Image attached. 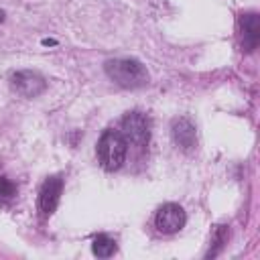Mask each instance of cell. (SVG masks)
<instances>
[{
	"label": "cell",
	"instance_id": "6da1fadb",
	"mask_svg": "<svg viewBox=\"0 0 260 260\" xmlns=\"http://www.w3.org/2000/svg\"><path fill=\"white\" fill-rule=\"evenodd\" d=\"M106 73L108 77L118 83L120 87H142L148 83V71L146 67L136 59H112L106 61Z\"/></svg>",
	"mask_w": 260,
	"mask_h": 260
},
{
	"label": "cell",
	"instance_id": "7a4b0ae2",
	"mask_svg": "<svg viewBox=\"0 0 260 260\" xmlns=\"http://www.w3.org/2000/svg\"><path fill=\"white\" fill-rule=\"evenodd\" d=\"M98 160L106 171H118L126 160L128 144L118 130H106L98 140Z\"/></svg>",
	"mask_w": 260,
	"mask_h": 260
},
{
	"label": "cell",
	"instance_id": "3957f363",
	"mask_svg": "<svg viewBox=\"0 0 260 260\" xmlns=\"http://www.w3.org/2000/svg\"><path fill=\"white\" fill-rule=\"evenodd\" d=\"M120 134L124 136L126 144L136 150H144L150 138V122L142 112H130L122 118Z\"/></svg>",
	"mask_w": 260,
	"mask_h": 260
},
{
	"label": "cell",
	"instance_id": "277c9868",
	"mask_svg": "<svg viewBox=\"0 0 260 260\" xmlns=\"http://www.w3.org/2000/svg\"><path fill=\"white\" fill-rule=\"evenodd\" d=\"M185 221H187L185 211L177 203H165L156 211V215H154V225L162 234H175V232H179L185 225Z\"/></svg>",
	"mask_w": 260,
	"mask_h": 260
},
{
	"label": "cell",
	"instance_id": "5b68a950",
	"mask_svg": "<svg viewBox=\"0 0 260 260\" xmlns=\"http://www.w3.org/2000/svg\"><path fill=\"white\" fill-rule=\"evenodd\" d=\"M10 85L22 98H37L47 87L45 79L39 73H35V71H16V73H12Z\"/></svg>",
	"mask_w": 260,
	"mask_h": 260
},
{
	"label": "cell",
	"instance_id": "8992f818",
	"mask_svg": "<svg viewBox=\"0 0 260 260\" xmlns=\"http://www.w3.org/2000/svg\"><path fill=\"white\" fill-rule=\"evenodd\" d=\"M61 189H63V181L59 177H49L39 193V211L43 215H51L57 205H59V197H61Z\"/></svg>",
	"mask_w": 260,
	"mask_h": 260
},
{
	"label": "cell",
	"instance_id": "52a82bcc",
	"mask_svg": "<svg viewBox=\"0 0 260 260\" xmlns=\"http://www.w3.org/2000/svg\"><path fill=\"white\" fill-rule=\"evenodd\" d=\"M240 35H242V47L244 51H254L260 43V20L256 12H248L240 18Z\"/></svg>",
	"mask_w": 260,
	"mask_h": 260
},
{
	"label": "cell",
	"instance_id": "ba28073f",
	"mask_svg": "<svg viewBox=\"0 0 260 260\" xmlns=\"http://www.w3.org/2000/svg\"><path fill=\"white\" fill-rule=\"evenodd\" d=\"M173 140L177 146H181L183 150H191L197 142V134H195V126L191 124V120L187 118H177L173 122Z\"/></svg>",
	"mask_w": 260,
	"mask_h": 260
},
{
	"label": "cell",
	"instance_id": "9c48e42d",
	"mask_svg": "<svg viewBox=\"0 0 260 260\" xmlns=\"http://www.w3.org/2000/svg\"><path fill=\"white\" fill-rule=\"evenodd\" d=\"M91 250L98 258H110L116 254V240H112L110 236L106 234H98L93 238V244H91Z\"/></svg>",
	"mask_w": 260,
	"mask_h": 260
},
{
	"label": "cell",
	"instance_id": "30bf717a",
	"mask_svg": "<svg viewBox=\"0 0 260 260\" xmlns=\"http://www.w3.org/2000/svg\"><path fill=\"white\" fill-rule=\"evenodd\" d=\"M14 195H16L14 183L8 181V179H4V177H0V205H2V203H8Z\"/></svg>",
	"mask_w": 260,
	"mask_h": 260
},
{
	"label": "cell",
	"instance_id": "8fae6325",
	"mask_svg": "<svg viewBox=\"0 0 260 260\" xmlns=\"http://www.w3.org/2000/svg\"><path fill=\"white\" fill-rule=\"evenodd\" d=\"M2 20H4V12L0 10V22H2Z\"/></svg>",
	"mask_w": 260,
	"mask_h": 260
}]
</instances>
